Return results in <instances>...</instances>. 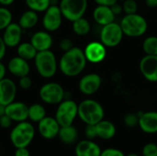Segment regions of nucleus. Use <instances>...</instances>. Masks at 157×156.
I'll return each instance as SVG.
<instances>
[{"label": "nucleus", "instance_id": "412c9836", "mask_svg": "<svg viewBox=\"0 0 157 156\" xmlns=\"http://www.w3.org/2000/svg\"><path fill=\"white\" fill-rule=\"evenodd\" d=\"M101 148L93 140H83L76 143L75 148V156H100Z\"/></svg>", "mask_w": 157, "mask_h": 156}, {"label": "nucleus", "instance_id": "a211bd4d", "mask_svg": "<svg viewBox=\"0 0 157 156\" xmlns=\"http://www.w3.org/2000/svg\"><path fill=\"white\" fill-rule=\"evenodd\" d=\"M6 69L12 75L20 78L22 76L29 74L30 65L29 61L17 55L15 57H12L8 61Z\"/></svg>", "mask_w": 157, "mask_h": 156}, {"label": "nucleus", "instance_id": "473e14b6", "mask_svg": "<svg viewBox=\"0 0 157 156\" xmlns=\"http://www.w3.org/2000/svg\"><path fill=\"white\" fill-rule=\"evenodd\" d=\"M124 124L129 127V128H133L135 126L139 125V115L134 114V113H129L125 115L123 119Z\"/></svg>", "mask_w": 157, "mask_h": 156}, {"label": "nucleus", "instance_id": "79ce46f5", "mask_svg": "<svg viewBox=\"0 0 157 156\" xmlns=\"http://www.w3.org/2000/svg\"><path fill=\"white\" fill-rule=\"evenodd\" d=\"M119 0H95V2L98 6H112L114 4L118 3Z\"/></svg>", "mask_w": 157, "mask_h": 156}, {"label": "nucleus", "instance_id": "aec40b11", "mask_svg": "<svg viewBox=\"0 0 157 156\" xmlns=\"http://www.w3.org/2000/svg\"><path fill=\"white\" fill-rule=\"evenodd\" d=\"M138 126L144 133H157V111L143 112L141 115H139Z\"/></svg>", "mask_w": 157, "mask_h": 156}, {"label": "nucleus", "instance_id": "c85d7f7f", "mask_svg": "<svg viewBox=\"0 0 157 156\" xmlns=\"http://www.w3.org/2000/svg\"><path fill=\"white\" fill-rule=\"evenodd\" d=\"M29 9L36 11L37 13L45 12L52 5L51 0H25Z\"/></svg>", "mask_w": 157, "mask_h": 156}, {"label": "nucleus", "instance_id": "423d86ee", "mask_svg": "<svg viewBox=\"0 0 157 156\" xmlns=\"http://www.w3.org/2000/svg\"><path fill=\"white\" fill-rule=\"evenodd\" d=\"M76 117H78V104L76 102L66 98L58 104L54 118L61 127L73 125Z\"/></svg>", "mask_w": 157, "mask_h": 156}, {"label": "nucleus", "instance_id": "ddd939ff", "mask_svg": "<svg viewBox=\"0 0 157 156\" xmlns=\"http://www.w3.org/2000/svg\"><path fill=\"white\" fill-rule=\"evenodd\" d=\"M23 29L18 23H10L3 31V40L7 48H17L22 40Z\"/></svg>", "mask_w": 157, "mask_h": 156}, {"label": "nucleus", "instance_id": "de8ad7c7", "mask_svg": "<svg viewBox=\"0 0 157 156\" xmlns=\"http://www.w3.org/2000/svg\"><path fill=\"white\" fill-rule=\"evenodd\" d=\"M6 114V106L0 104V117Z\"/></svg>", "mask_w": 157, "mask_h": 156}, {"label": "nucleus", "instance_id": "e433bc0d", "mask_svg": "<svg viewBox=\"0 0 157 156\" xmlns=\"http://www.w3.org/2000/svg\"><path fill=\"white\" fill-rule=\"evenodd\" d=\"M100 156H125L122 151L116 148H107L101 151Z\"/></svg>", "mask_w": 157, "mask_h": 156}, {"label": "nucleus", "instance_id": "20e7f679", "mask_svg": "<svg viewBox=\"0 0 157 156\" xmlns=\"http://www.w3.org/2000/svg\"><path fill=\"white\" fill-rule=\"evenodd\" d=\"M33 61L38 74L42 78L50 79L56 74L59 65L55 54L51 50L38 51Z\"/></svg>", "mask_w": 157, "mask_h": 156}, {"label": "nucleus", "instance_id": "393cba45", "mask_svg": "<svg viewBox=\"0 0 157 156\" xmlns=\"http://www.w3.org/2000/svg\"><path fill=\"white\" fill-rule=\"evenodd\" d=\"M58 138L64 144H73L78 139V131L74 125L61 127Z\"/></svg>", "mask_w": 157, "mask_h": 156}, {"label": "nucleus", "instance_id": "dca6fc26", "mask_svg": "<svg viewBox=\"0 0 157 156\" xmlns=\"http://www.w3.org/2000/svg\"><path fill=\"white\" fill-rule=\"evenodd\" d=\"M17 86L16 83L7 77L0 81V104L7 106L16 100Z\"/></svg>", "mask_w": 157, "mask_h": 156}, {"label": "nucleus", "instance_id": "37998d69", "mask_svg": "<svg viewBox=\"0 0 157 156\" xmlns=\"http://www.w3.org/2000/svg\"><path fill=\"white\" fill-rule=\"evenodd\" d=\"M111 7V9H112V11H113V13H114V15L115 16H117V15H119V14H121V11L123 10L122 9V6H120L118 3H116V4H114L112 6H110Z\"/></svg>", "mask_w": 157, "mask_h": 156}, {"label": "nucleus", "instance_id": "4be33fe9", "mask_svg": "<svg viewBox=\"0 0 157 156\" xmlns=\"http://www.w3.org/2000/svg\"><path fill=\"white\" fill-rule=\"evenodd\" d=\"M93 17L98 25L103 27L111 22H114L115 15L110 6L98 5V6L93 11Z\"/></svg>", "mask_w": 157, "mask_h": 156}, {"label": "nucleus", "instance_id": "c03bdc74", "mask_svg": "<svg viewBox=\"0 0 157 156\" xmlns=\"http://www.w3.org/2000/svg\"><path fill=\"white\" fill-rule=\"evenodd\" d=\"M6 67L5 66V64H4L3 63L0 61V81L6 77Z\"/></svg>", "mask_w": 157, "mask_h": 156}, {"label": "nucleus", "instance_id": "0eeeda50", "mask_svg": "<svg viewBox=\"0 0 157 156\" xmlns=\"http://www.w3.org/2000/svg\"><path fill=\"white\" fill-rule=\"evenodd\" d=\"M65 91L63 87L55 82H49L41 86L39 90L40 100L47 105H58L65 99Z\"/></svg>", "mask_w": 157, "mask_h": 156}, {"label": "nucleus", "instance_id": "bb28decb", "mask_svg": "<svg viewBox=\"0 0 157 156\" xmlns=\"http://www.w3.org/2000/svg\"><path fill=\"white\" fill-rule=\"evenodd\" d=\"M38 51L34 48V46L31 44L30 41L21 42L17 47V56L27 60V61H32L35 59L37 55Z\"/></svg>", "mask_w": 157, "mask_h": 156}, {"label": "nucleus", "instance_id": "9b49d317", "mask_svg": "<svg viewBox=\"0 0 157 156\" xmlns=\"http://www.w3.org/2000/svg\"><path fill=\"white\" fill-rule=\"evenodd\" d=\"M61 126L54 117L46 116L37 123V131L41 138L47 141L53 140L58 137Z\"/></svg>", "mask_w": 157, "mask_h": 156}, {"label": "nucleus", "instance_id": "39448f33", "mask_svg": "<svg viewBox=\"0 0 157 156\" xmlns=\"http://www.w3.org/2000/svg\"><path fill=\"white\" fill-rule=\"evenodd\" d=\"M120 25L124 35L132 38L143 36L148 28L145 18L137 13L126 14V16L122 17Z\"/></svg>", "mask_w": 157, "mask_h": 156}, {"label": "nucleus", "instance_id": "7c9ffc66", "mask_svg": "<svg viewBox=\"0 0 157 156\" xmlns=\"http://www.w3.org/2000/svg\"><path fill=\"white\" fill-rule=\"evenodd\" d=\"M13 15L7 6H0V30H4L10 23H12Z\"/></svg>", "mask_w": 157, "mask_h": 156}, {"label": "nucleus", "instance_id": "6e6552de", "mask_svg": "<svg viewBox=\"0 0 157 156\" xmlns=\"http://www.w3.org/2000/svg\"><path fill=\"white\" fill-rule=\"evenodd\" d=\"M87 5V0H61L59 3L63 17L71 22L84 17Z\"/></svg>", "mask_w": 157, "mask_h": 156}, {"label": "nucleus", "instance_id": "c9c22d12", "mask_svg": "<svg viewBox=\"0 0 157 156\" xmlns=\"http://www.w3.org/2000/svg\"><path fill=\"white\" fill-rule=\"evenodd\" d=\"M85 135H86V138L88 140H94L95 138H97L98 132H97L96 125H91V124L86 125L85 129Z\"/></svg>", "mask_w": 157, "mask_h": 156}, {"label": "nucleus", "instance_id": "6ab92c4d", "mask_svg": "<svg viewBox=\"0 0 157 156\" xmlns=\"http://www.w3.org/2000/svg\"><path fill=\"white\" fill-rule=\"evenodd\" d=\"M30 42L38 51L51 50L53 40L51 32L47 30H39L32 34L30 38Z\"/></svg>", "mask_w": 157, "mask_h": 156}, {"label": "nucleus", "instance_id": "a19ab883", "mask_svg": "<svg viewBox=\"0 0 157 156\" xmlns=\"http://www.w3.org/2000/svg\"><path fill=\"white\" fill-rule=\"evenodd\" d=\"M6 49H7V47L3 40V37L0 36V61H2L3 58L5 57V55L6 53Z\"/></svg>", "mask_w": 157, "mask_h": 156}, {"label": "nucleus", "instance_id": "9d476101", "mask_svg": "<svg viewBox=\"0 0 157 156\" xmlns=\"http://www.w3.org/2000/svg\"><path fill=\"white\" fill-rule=\"evenodd\" d=\"M42 26L45 30L49 32L56 31L60 29L63 22V14L59 5H51L49 8L43 12Z\"/></svg>", "mask_w": 157, "mask_h": 156}, {"label": "nucleus", "instance_id": "72a5a7b5", "mask_svg": "<svg viewBox=\"0 0 157 156\" xmlns=\"http://www.w3.org/2000/svg\"><path fill=\"white\" fill-rule=\"evenodd\" d=\"M143 156H157V144L155 143H148L143 147Z\"/></svg>", "mask_w": 157, "mask_h": 156}, {"label": "nucleus", "instance_id": "4468645a", "mask_svg": "<svg viewBox=\"0 0 157 156\" xmlns=\"http://www.w3.org/2000/svg\"><path fill=\"white\" fill-rule=\"evenodd\" d=\"M86 61L92 63H98L105 60L107 56V47L100 41H92L84 50Z\"/></svg>", "mask_w": 157, "mask_h": 156}, {"label": "nucleus", "instance_id": "58836bf2", "mask_svg": "<svg viewBox=\"0 0 157 156\" xmlns=\"http://www.w3.org/2000/svg\"><path fill=\"white\" fill-rule=\"evenodd\" d=\"M74 43H73V40L69 38H63L60 41V48L61 50L64 52V51H67L69 50H71L72 48H74Z\"/></svg>", "mask_w": 157, "mask_h": 156}, {"label": "nucleus", "instance_id": "f3484780", "mask_svg": "<svg viewBox=\"0 0 157 156\" xmlns=\"http://www.w3.org/2000/svg\"><path fill=\"white\" fill-rule=\"evenodd\" d=\"M140 71L144 77L150 82H157V56L145 55L139 64Z\"/></svg>", "mask_w": 157, "mask_h": 156}, {"label": "nucleus", "instance_id": "2eb2a0df", "mask_svg": "<svg viewBox=\"0 0 157 156\" xmlns=\"http://www.w3.org/2000/svg\"><path fill=\"white\" fill-rule=\"evenodd\" d=\"M6 114L15 122H21L29 119V106L21 101H13L6 106Z\"/></svg>", "mask_w": 157, "mask_h": 156}, {"label": "nucleus", "instance_id": "b1692460", "mask_svg": "<svg viewBox=\"0 0 157 156\" xmlns=\"http://www.w3.org/2000/svg\"><path fill=\"white\" fill-rule=\"evenodd\" d=\"M39 19V15L36 11L28 9L21 14L17 23L23 29H31L37 26Z\"/></svg>", "mask_w": 157, "mask_h": 156}, {"label": "nucleus", "instance_id": "f03ea898", "mask_svg": "<svg viewBox=\"0 0 157 156\" xmlns=\"http://www.w3.org/2000/svg\"><path fill=\"white\" fill-rule=\"evenodd\" d=\"M36 136V129L29 120L16 123L9 132L10 143L15 148L29 147L34 141Z\"/></svg>", "mask_w": 157, "mask_h": 156}, {"label": "nucleus", "instance_id": "09e8293b", "mask_svg": "<svg viewBox=\"0 0 157 156\" xmlns=\"http://www.w3.org/2000/svg\"><path fill=\"white\" fill-rule=\"evenodd\" d=\"M125 156H140V155H138L137 154H129L128 155H125Z\"/></svg>", "mask_w": 157, "mask_h": 156}, {"label": "nucleus", "instance_id": "cd10ccee", "mask_svg": "<svg viewBox=\"0 0 157 156\" xmlns=\"http://www.w3.org/2000/svg\"><path fill=\"white\" fill-rule=\"evenodd\" d=\"M72 23H73V25H72L73 30L76 35L86 36V34L89 33L91 26H90L89 21L86 18H85L84 17L73 21Z\"/></svg>", "mask_w": 157, "mask_h": 156}, {"label": "nucleus", "instance_id": "c756f323", "mask_svg": "<svg viewBox=\"0 0 157 156\" xmlns=\"http://www.w3.org/2000/svg\"><path fill=\"white\" fill-rule=\"evenodd\" d=\"M143 49L147 55H156L157 56V37L150 36L144 40Z\"/></svg>", "mask_w": 157, "mask_h": 156}, {"label": "nucleus", "instance_id": "2f4dec72", "mask_svg": "<svg viewBox=\"0 0 157 156\" xmlns=\"http://www.w3.org/2000/svg\"><path fill=\"white\" fill-rule=\"evenodd\" d=\"M122 9L126 14H134L137 13L138 4L136 0H124L122 5Z\"/></svg>", "mask_w": 157, "mask_h": 156}, {"label": "nucleus", "instance_id": "a18cd8bd", "mask_svg": "<svg viewBox=\"0 0 157 156\" xmlns=\"http://www.w3.org/2000/svg\"><path fill=\"white\" fill-rule=\"evenodd\" d=\"M145 3L149 7H157V0H145Z\"/></svg>", "mask_w": 157, "mask_h": 156}, {"label": "nucleus", "instance_id": "f8f14e48", "mask_svg": "<svg viewBox=\"0 0 157 156\" xmlns=\"http://www.w3.org/2000/svg\"><path fill=\"white\" fill-rule=\"evenodd\" d=\"M102 84V79L99 74L92 73L84 75L78 84L80 92L86 96H91L97 93Z\"/></svg>", "mask_w": 157, "mask_h": 156}, {"label": "nucleus", "instance_id": "7ed1b4c3", "mask_svg": "<svg viewBox=\"0 0 157 156\" xmlns=\"http://www.w3.org/2000/svg\"><path fill=\"white\" fill-rule=\"evenodd\" d=\"M104 108L94 99H85L78 104V118L86 124L96 125L104 120Z\"/></svg>", "mask_w": 157, "mask_h": 156}, {"label": "nucleus", "instance_id": "1a4fd4ad", "mask_svg": "<svg viewBox=\"0 0 157 156\" xmlns=\"http://www.w3.org/2000/svg\"><path fill=\"white\" fill-rule=\"evenodd\" d=\"M124 33L120 24L111 22L102 27L100 31V41L109 48L118 46L122 39Z\"/></svg>", "mask_w": 157, "mask_h": 156}, {"label": "nucleus", "instance_id": "f257e3e1", "mask_svg": "<svg viewBox=\"0 0 157 156\" xmlns=\"http://www.w3.org/2000/svg\"><path fill=\"white\" fill-rule=\"evenodd\" d=\"M86 63L87 61L84 51L78 47H74L63 52L58 62V65L63 75L68 77H75L84 71Z\"/></svg>", "mask_w": 157, "mask_h": 156}, {"label": "nucleus", "instance_id": "49530a36", "mask_svg": "<svg viewBox=\"0 0 157 156\" xmlns=\"http://www.w3.org/2000/svg\"><path fill=\"white\" fill-rule=\"evenodd\" d=\"M14 2H15V0H0V6H8L10 5H12Z\"/></svg>", "mask_w": 157, "mask_h": 156}, {"label": "nucleus", "instance_id": "5701e85b", "mask_svg": "<svg viewBox=\"0 0 157 156\" xmlns=\"http://www.w3.org/2000/svg\"><path fill=\"white\" fill-rule=\"evenodd\" d=\"M97 127V132H98V137L102 139V140H110L116 135V127L115 125L106 120H102L99 121L98 124H96Z\"/></svg>", "mask_w": 157, "mask_h": 156}, {"label": "nucleus", "instance_id": "4c0bfd02", "mask_svg": "<svg viewBox=\"0 0 157 156\" xmlns=\"http://www.w3.org/2000/svg\"><path fill=\"white\" fill-rule=\"evenodd\" d=\"M13 122L14 121L6 114L0 117V128H2L4 130H7V129L12 128Z\"/></svg>", "mask_w": 157, "mask_h": 156}, {"label": "nucleus", "instance_id": "f704fd0d", "mask_svg": "<svg viewBox=\"0 0 157 156\" xmlns=\"http://www.w3.org/2000/svg\"><path fill=\"white\" fill-rule=\"evenodd\" d=\"M18 86L22 90H29L32 86V79L29 75L22 76L18 78Z\"/></svg>", "mask_w": 157, "mask_h": 156}, {"label": "nucleus", "instance_id": "ea45409f", "mask_svg": "<svg viewBox=\"0 0 157 156\" xmlns=\"http://www.w3.org/2000/svg\"><path fill=\"white\" fill-rule=\"evenodd\" d=\"M14 156H30V152L29 147H21V148H15Z\"/></svg>", "mask_w": 157, "mask_h": 156}, {"label": "nucleus", "instance_id": "a878e982", "mask_svg": "<svg viewBox=\"0 0 157 156\" xmlns=\"http://www.w3.org/2000/svg\"><path fill=\"white\" fill-rule=\"evenodd\" d=\"M47 116L46 108L42 104L33 103L29 106V119L32 123H38Z\"/></svg>", "mask_w": 157, "mask_h": 156}]
</instances>
